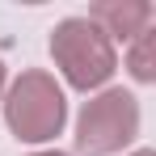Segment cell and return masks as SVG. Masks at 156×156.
Returning <instances> with one entry per match:
<instances>
[{
	"mask_svg": "<svg viewBox=\"0 0 156 156\" xmlns=\"http://www.w3.org/2000/svg\"><path fill=\"white\" fill-rule=\"evenodd\" d=\"M51 59L76 93H101L118 72V51L89 17H63L51 30Z\"/></svg>",
	"mask_w": 156,
	"mask_h": 156,
	"instance_id": "1",
	"label": "cell"
},
{
	"mask_svg": "<svg viewBox=\"0 0 156 156\" xmlns=\"http://www.w3.org/2000/svg\"><path fill=\"white\" fill-rule=\"evenodd\" d=\"M4 122L21 144H51L68 122V97L59 80L42 68H30L4 89Z\"/></svg>",
	"mask_w": 156,
	"mask_h": 156,
	"instance_id": "2",
	"label": "cell"
},
{
	"mask_svg": "<svg viewBox=\"0 0 156 156\" xmlns=\"http://www.w3.org/2000/svg\"><path fill=\"white\" fill-rule=\"evenodd\" d=\"M139 139V101L127 89H101L76 114V152L114 156Z\"/></svg>",
	"mask_w": 156,
	"mask_h": 156,
	"instance_id": "3",
	"label": "cell"
},
{
	"mask_svg": "<svg viewBox=\"0 0 156 156\" xmlns=\"http://www.w3.org/2000/svg\"><path fill=\"white\" fill-rule=\"evenodd\" d=\"M89 21L101 30L110 42H131L144 30H152L156 9L148 0H97V4H89Z\"/></svg>",
	"mask_w": 156,
	"mask_h": 156,
	"instance_id": "4",
	"label": "cell"
},
{
	"mask_svg": "<svg viewBox=\"0 0 156 156\" xmlns=\"http://www.w3.org/2000/svg\"><path fill=\"white\" fill-rule=\"evenodd\" d=\"M127 72H131V80H139V84H156V30H144L139 38H131Z\"/></svg>",
	"mask_w": 156,
	"mask_h": 156,
	"instance_id": "5",
	"label": "cell"
},
{
	"mask_svg": "<svg viewBox=\"0 0 156 156\" xmlns=\"http://www.w3.org/2000/svg\"><path fill=\"white\" fill-rule=\"evenodd\" d=\"M4 89H9V76H4V63H0V101H4Z\"/></svg>",
	"mask_w": 156,
	"mask_h": 156,
	"instance_id": "6",
	"label": "cell"
},
{
	"mask_svg": "<svg viewBox=\"0 0 156 156\" xmlns=\"http://www.w3.org/2000/svg\"><path fill=\"white\" fill-rule=\"evenodd\" d=\"M131 156H156V152H152V148H135Z\"/></svg>",
	"mask_w": 156,
	"mask_h": 156,
	"instance_id": "7",
	"label": "cell"
},
{
	"mask_svg": "<svg viewBox=\"0 0 156 156\" xmlns=\"http://www.w3.org/2000/svg\"><path fill=\"white\" fill-rule=\"evenodd\" d=\"M30 156H68V152H30Z\"/></svg>",
	"mask_w": 156,
	"mask_h": 156,
	"instance_id": "8",
	"label": "cell"
}]
</instances>
